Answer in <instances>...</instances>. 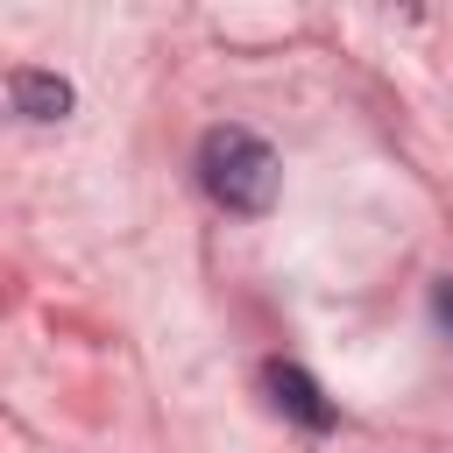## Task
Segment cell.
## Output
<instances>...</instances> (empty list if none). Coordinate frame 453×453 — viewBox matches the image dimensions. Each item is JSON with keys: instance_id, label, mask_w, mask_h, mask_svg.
<instances>
[{"instance_id": "6da1fadb", "label": "cell", "mask_w": 453, "mask_h": 453, "mask_svg": "<svg viewBox=\"0 0 453 453\" xmlns=\"http://www.w3.org/2000/svg\"><path fill=\"white\" fill-rule=\"evenodd\" d=\"M198 184H205V198H212L219 212L255 219V212L276 205L283 163H276V149H269L262 134H248V127H212V134L198 142Z\"/></svg>"}, {"instance_id": "7a4b0ae2", "label": "cell", "mask_w": 453, "mask_h": 453, "mask_svg": "<svg viewBox=\"0 0 453 453\" xmlns=\"http://www.w3.org/2000/svg\"><path fill=\"white\" fill-rule=\"evenodd\" d=\"M262 382H269V396H276V411H283L290 425H304V432H333V425H340V411L326 403V389H319L297 361H269Z\"/></svg>"}, {"instance_id": "3957f363", "label": "cell", "mask_w": 453, "mask_h": 453, "mask_svg": "<svg viewBox=\"0 0 453 453\" xmlns=\"http://www.w3.org/2000/svg\"><path fill=\"white\" fill-rule=\"evenodd\" d=\"M7 99L21 120H64L71 113V85L57 71H7Z\"/></svg>"}, {"instance_id": "277c9868", "label": "cell", "mask_w": 453, "mask_h": 453, "mask_svg": "<svg viewBox=\"0 0 453 453\" xmlns=\"http://www.w3.org/2000/svg\"><path fill=\"white\" fill-rule=\"evenodd\" d=\"M432 319H439V333L453 340V276H439V283H432Z\"/></svg>"}]
</instances>
